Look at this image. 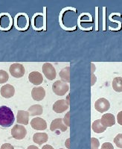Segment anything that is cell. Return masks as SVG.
I'll return each mask as SVG.
<instances>
[{"mask_svg":"<svg viewBox=\"0 0 122 149\" xmlns=\"http://www.w3.org/2000/svg\"><path fill=\"white\" fill-rule=\"evenodd\" d=\"M15 121L14 114L10 107L7 106L0 107V126L3 127H9Z\"/></svg>","mask_w":122,"mask_h":149,"instance_id":"obj_1","label":"cell"},{"mask_svg":"<svg viewBox=\"0 0 122 149\" xmlns=\"http://www.w3.org/2000/svg\"><path fill=\"white\" fill-rule=\"evenodd\" d=\"M52 90L57 95L63 96L69 90L68 84L63 82L62 81H56L52 85Z\"/></svg>","mask_w":122,"mask_h":149,"instance_id":"obj_2","label":"cell"},{"mask_svg":"<svg viewBox=\"0 0 122 149\" xmlns=\"http://www.w3.org/2000/svg\"><path fill=\"white\" fill-rule=\"evenodd\" d=\"M28 17L26 14H17L15 17V26L19 30H26L28 28Z\"/></svg>","mask_w":122,"mask_h":149,"instance_id":"obj_3","label":"cell"},{"mask_svg":"<svg viewBox=\"0 0 122 149\" xmlns=\"http://www.w3.org/2000/svg\"><path fill=\"white\" fill-rule=\"evenodd\" d=\"M9 72L12 76L16 78H20L24 76L26 70L21 63H13L9 68Z\"/></svg>","mask_w":122,"mask_h":149,"instance_id":"obj_4","label":"cell"},{"mask_svg":"<svg viewBox=\"0 0 122 149\" xmlns=\"http://www.w3.org/2000/svg\"><path fill=\"white\" fill-rule=\"evenodd\" d=\"M32 26L33 28L37 31L41 30V29H46V19H45L44 15L40 13L36 14L33 17Z\"/></svg>","mask_w":122,"mask_h":149,"instance_id":"obj_5","label":"cell"},{"mask_svg":"<svg viewBox=\"0 0 122 149\" xmlns=\"http://www.w3.org/2000/svg\"><path fill=\"white\" fill-rule=\"evenodd\" d=\"M27 134V130L23 125H16L11 129V136L13 138L18 140L23 139Z\"/></svg>","mask_w":122,"mask_h":149,"instance_id":"obj_6","label":"cell"},{"mask_svg":"<svg viewBox=\"0 0 122 149\" xmlns=\"http://www.w3.org/2000/svg\"><path fill=\"white\" fill-rule=\"evenodd\" d=\"M42 72L45 74L46 78L49 81H53L56 78V70L53 65L50 63H45L42 65Z\"/></svg>","mask_w":122,"mask_h":149,"instance_id":"obj_7","label":"cell"},{"mask_svg":"<svg viewBox=\"0 0 122 149\" xmlns=\"http://www.w3.org/2000/svg\"><path fill=\"white\" fill-rule=\"evenodd\" d=\"M110 107V104L107 99L105 98H101L95 102V108L99 113H104L109 110Z\"/></svg>","mask_w":122,"mask_h":149,"instance_id":"obj_8","label":"cell"},{"mask_svg":"<svg viewBox=\"0 0 122 149\" xmlns=\"http://www.w3.org/2000/svg\"><path fill=\"white\" fill-rule=\"evenodd\" d=\"M31 127L37 130H45L47 128V122L45 119L40 117H36L31 122Z\"/></svg>","mask_w":122,"mask_h":149,"instance_id":"obj_9","label":"cell"},{"mask_svg":"<svg viewBox=\"0 0 122 149\" xmlns=\"http://www.w3.org/2000/svg\"><path fill=\"white\" fill-rule=\"evenodd\" d=\"M46 96V90L42 86L34 87L31 90V97L37 102L42 101Z\"/></svg>","mask_w":122,"mask_h":149,"instance_id":"obj_10","label":"cell"},{"mask_svg":"<svg viewBox=\"0 0 122 149\" xmlns=\"http://www.w3.org/2000/svg\"><path fill=\"white\" fill-rule=\"evenodd\" d=\"M60 130L62 132H65L67 130V127L63 123V119L61 118H58L55 119L51 122V125H50V130L51 131H55L56 130Z\"/></svg>","mask_w":122,"mask_h":149,"instance_id":"obj_11","label":"cell"},{"mask_svg":"<svg viewBox=\"0 0 122 149\" xmlns=\"http://www.w3.org/2000/svg\"><path fill=\"white\" fill-rule=\"evenodd\" d=\"M53 110L57 113H62L63 112L68 110L69 105L66 103V100L64 99H60L57 101L55 103L53 104Z\"/></svg>","mask_w":122,"mask_h":149,"instance_id":"obj_12","label":"cell"},{"mask_svg":"<svg viewBox=\"0 0 122 149\" xmlns=\"http://www.w3.org/2000/svg\"><path fill=\"white\" fill-rule=\"evenodd\" d=\"M0 93L3 98H10L14 95L15 93V89L12 85L10 84H5L2 86Z\"/></svg>","mask_w":122,"mask_h":149,"instance_id":"obj_13","label":"cell"},{"mask_svg":"<svg viewBox=\"0 0 122 149\" xmlns=\"http://www.w3.org/2000/svg\"><path fill=\"white\" fill-rule=\"evenodd\" d=\"M11 17L8 14H2L0 15V29L7 30L11 26Z\"/></svg>","mask_w":122,"mask_h":149,"instance_id":"obj_14","label":"cell"},{"mask_svg":"<svg viewBox=\"0 0 122 149\" xmlns=\"http://www.w3.org/2000/svg\"><path fill=\"white\" fill-rule=\"evenodd\" d=\"M29 113L25 110H19L17 112V122L18 124L27 125L29 121Z\"/></svg>","mask_w":122,"mask_h":149,"instance_id":"obj_15","label":"cell"},{"mask_svg":"<svg viewBox=\"0 0 122 149\" xmlns=\"http://www.w3.org/2000/svg\"><path fill=\"white\" fill-rule=\"evenodd\" d=\"M101 123L106 127H112L115 124V118L113 114L112 113H105L102 116Z\"/></svg>","mask_w":122,"mask_h":149,"instance_id":"obj_16","label":"cell"},{"mask_svg":"<svg viewBox=\"0 0 122 149\" xmlns=\"http://www.w3.org/2000/svg\"><path fill=\"white\" fill-rule=\"evenodd\" d=\"M29 81L34 85H40L43 81L42 75L38 72H32L28 75Z\"/></svg>","mask_w":122,"mask_h":149,"instance_id":"obj_17","label":"cell"},{"mask_svg":"<svg viewBox=\"0 0 122 149\" xmlns=\"http://www.w3.org/2000/svg\"><path fill=\"white\" fill-rule=\"evenodd\" d=\"M49 136L46 133H36L33 136V141L34 143H37L38 145H42L43 143H46L48 141Z\"/></svg>","mask_w":122,"mask_h":149,"instance_id":"obj_18","label":"cell"},{"mask_svg":"<svg viewBox=\"0 0 122 149\" xmlns=\"http://www.w3.org/2000/svg\"><path fill=\"white\" fill-rule=\"evenodd\" d=\"M92 129L96 134H101L107 130V127L101 123V119H97L92 125Z\"/></svg>","mask_w":122,"mask_h":149,"instance_id":"obj_19","label":"cell"},{"mask_svg":"<svg viewBox=\"0 0 122 149\" xmlns=\"http://www.w3.org/2000/svg\"><path fill=\"white\" fill-rule=\"evenodd\" d=\"M59 75L61 78V81L65 83H69L70 82V67L66 66L62 69L59 73Z\"/></svg>","mask_w":122,"mask_h":149,"instance_id":"obj_20","label":"cell"},{"mask_svg":"<svg viewBox=\"0 0 122 149\" xmlns=\"http://www.w3.org/2000/svg\"><path fill=\"white\" fill-rule=\"evenodd\" d=\"M28 112L31 116H40L42 114V107L40 104H34L28 108Z\"/></svg>","mask_w":122,"mask_h":149,"instance_id":"obj_21","label":"cell"},{"mask_svg":"<svg viewBox=\"0 0 122 149\" xmlns=\"http://www.w3.org/2000/svg\"><path fill=\"white\" fill-rule=\"evenodd\" d=\"M112 88L117 93L122 92V78L116 77L112 81Z\"/></svg>","mask_w":122,"mask_h":149,"instance_id":"obj_22","label":"cell"},{"mask_svg":"<svg viewBox=\"0 0 122 149\" xmlns=\"http://www.w3.org/2000/svg\"><path fill=\"white\" fill-rule=\"evenodd\" d=\"M9 75L5 70H0V84H5L8 81Z\"/></svg>","mask_w":122,"mask_h":149,"instance_id":"obj_23","label":"cell"},{"mask_svg":"<svg viewBox=\"0 0 122 149\" xmlns=\"http://www.w3.org/2000/svg\"><path fill=\"white\" fill-rule=\"evenodd\" d=\"M114 143L118 148H122V134H118L114 139Z\"/></svg>","mask_w":122,"mask_h":149,"instance_id":"obj_24","label":"cell"},{"mask_svg":"<svg viewBox=\"0 0 122 149\" xmlns=\"http://www.w3.org/2000/svg\"><path fill=\"white\" fill-rule=\"evenodd\" d=\"M100 142L98 139L95 137L91 138V149H98Z\"/></svg>","mask_w":122,"mask_h":149,"instance_id":"obj_25","label":"cell"},{"mask_svg":"<svg viewBox=\"0 0 122 149\" xmlns=\"http://www.w3.org/2000/svg\"><path fill=\"white\" fill-rule=\"evenodd\" d=\"M63 123L66 125V127H70V112L66 113L63 118Z\"/></svg>","mask_w":122,"mask_h":149,"instance_id":"obj_26","label":"cell"},{"mask_svg":"<svg viewBox=\"0 0 122 149\" xmlns=\"http://www.w3.org/2000/svg\"><path fill=\"white\" fill-rule=\"evenodd\" d=\"M101 149H114V147L110 142H104L101 146Z\"/></svg>","mask_w":122,"mask_h":149,"instance_id":"obj_27","label":"cell"},{"mask_svg":"<svg viewBox=\"0 0 122 149\" xmlns=\"http://www.w3.org/2000/svg\"><path fill=\"white\" fill-rule=\"evenodd\" d=\"M0 149H14V148L10 143H5V144L2 145Z\"/></svg>","mask_w":122,"mask_h":149,"instance_id":"obj_28","label":"cell"},{"mask_svg":"<svg viewBox=\"0 0 122 149\" xmlns=\"http://www.w3.org/2000/svg\"><path fill=\"white\" fill-rule=\"evenodd\" d=\"M117 121H118V123H119L120 125L122 126V110L119 112V113H118Z\"/></svg>","mask_w":122,"mask_h":149,"instance_id":"obj_29","label":"cell"},{"mask_svg":"<svg viewBox=\"0 0 122 149\" xmlns=\"http://www.w3.org/2000/svg\"><path fill=\"white\" fill-rule=\"evenodd\" d=\"M65 146L68 149H70V139H66V142H65Z\"/></svg>","mask_w":122,"mask_h":149,"instance_id":"obj_30","label":"cell"},{"mask_svg":"<svg viewBox=\"0 0 122 149\" xmlns=\"http://www.w3.org/2000/svg\"><path fill=\"white\" fill-rule=\"evenodd\" d=\"M42 149H54V148L51 146H49V145H46V146L42 148Z\"/></svg>","mask_w":122,"mask_h":149,"instance_id":"obj_31","label":"cell"},{"mask_svg":"<svg viewBox=\"0 0 122 149\" xmlns=\"http://www.w3.org/2000/svg\"><path fill=\"white\" fill-rule=\"evenodd\" d=\"M66 103L68 104V105L70 104V95H67V97H66Z\"/></svg>","mask_w":122,"mask_h":149,"instance_id":"obj_32","label":"cell"},{"mask_svg":"<svg viewBox=\"0 0 122 149\" xmlns=\"http://www.w3.org/2000/svg\"><path fill=\"white\" fill-rule=\"evenodd\" d=\"M27 149H39V148H38L35 146H30L28 147Z\"/></svg>","mask_w":122,"mask_h":149,"instance_id":"obj_33","label":"cell"},{"mask_svg":"<svg viewBox=\"0 0 122 149\" xmlns=\"http://www.w3.org/2000/svg\"><path fill=\"white\" fill-rule=\"evenodd\" d=\"M60 149H63V148H60Z\"/></svg>","mask_w":122,"mask_h":149,"instance_id":"obj_34","label":"cell"}]
</instances>
